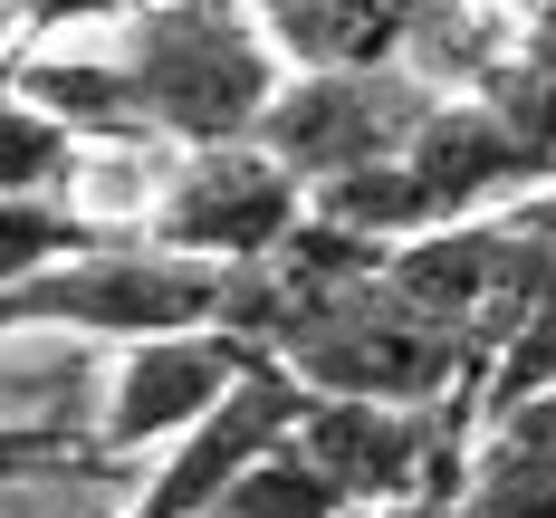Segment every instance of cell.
Listing matches in <instances>:
<instances>
[{"instance_id": "6da1fadb", "label": "cell", "mask_w": 556, "mask_h": 518, "mask_svg": "<svg viewBox=\"0 0 556 518\" xmlns=\"http://www.w3.org/2000/svg\"><path fill=\"white\" fill-rule=\"evenodd\" d=\"M115 77L135 87L144 135L173 154L260 144L278 87H288L250 0H135L115 20Z\"/></svg>"}, {"instance_id": "7a4b0ae2", "label": "cell", "mask_w": 556, "mask_h": 518, "mask_svg": "<svg viewBox=\"0 0 556 518\" xmlns=\"http://www.w3.org/2000/svg\"><path fill=\"white\" fill-rule=\"evenodd\" d=\"M288 375L327 403H384V413H442V403H470L480 413V375H490V345L470 327H442L422 317L413 298H393L384 279L345 288L327 317L298 337Z\"/></svg>"}, {"instance_id": "3957f363", "label": "cell", "mask_w": 556, "mask_h": 518, "mask_svg": "<svg viewBox=\"0 0 556 518\" xmlns=\"http://www.w3.org/2000/svg\"><path fill=\"white\" fill-rule=\"evenodd\" d=\"M212 317H222V269L154 250L144 230L106 260H67L49 279L10 288V337L67 327V337H106V345H154V337H202Z\"/></svg>"}, {"instance_id": "277c9868", "label": "cell", "mask_w": 556, "mask_h": 518, "mask_svg": "<svg viewBox=\"0 0 556 518\" xmlns=\"http://www.w3.org/2000/svg\"><path fill=\"white\" fill-rule=\"evenodd\" d=\"M442 106L413 67H355V77H288L278 87L269 125H260V154L288 164L307 192H327L345 173L403 164V144L422 135V115Z\"/></svg>"}, {"instance_id": "5b68a950", "label": "cell", "mask_w": 556, "mask_h": 518, "mask_svg": "<svg viewBox=\"0 0 556 518\" xmlns=\"http://www.w3.org/2000/svg\"><path fill=\"white\" fill-rule=\"evenodd\" d=\"M298 222H307V182L269 164L260 144H222V154H182L164 173L144 240L182 250V260H212V269H240V260H269Z\"/></svg>"}, {"instance_id": "8992f818", "label": "cell", "mask_w": 556, "mask_h": 518, "mask_svg": "<svg viewBox=\"0 0 556 518\" xmlns=\"http://www.w3.org/2000/svg\"><path fill=\"white\" fill-rule=\"evenodd\" d=\"M460 413L470 403H442V413H384V403H307L298 422V452L327 470V490L345 500L355 518H384L422 490H460L470 460L451 452L460 442Z\"/></svg>"}, {"instance_id": "52a82bcc", "label": "cell", "mask_w": 556, "mask_h": 518, "mask_svg": "<svg viewBox=\"0 0 556 518\" xmlns=\"http://www.w3.org/2000/svg\"><path fill=\"white\" fill-rule=\"evenodd\" d=\"M260 365H278V355H250L240 337H222V327H202V337H154V345H125L115 355V394H106V422H97V452L106 460H135L154 452L164 460L192 422H212Z\"/></svg>"}, {"instance_id": "ba28073f", "label": "cell", "mask_w": 556, "mask_h": 518, "mask_svg": "<svg viewBox=\"0 0 556 518\" xmlns=\"http://www.w3.org/2000/svg\"><path fill=\"white\" fill-rule=\"evenodd\" d=\"M403 173L422 182V202L442 212V230L460 222H490V202H518V192H547L538 164L508 144V125L480 97H442L422 115V135L403 144Z\"/></svg>"}, {"instance_id": "9c48e42d", "label": "cell", "mask_w": 556, "mask_h": 518, "mask_svg": "<svg viewBox=\"0 0 556 518\" xmlns=\"http://www.w3.org/2000/svg\"><path fill=\"white\" fill-rule=\"evenodd\" d=\"M508 250H518V230L490 212V222L403 240L393 269H384V288H393V298H413L422 317H442V327H470V337H480L490 307H500V288H508Z\"/></svg>"}, {"instance_id": "30bf717a", "label": "cell", "mask_w": 556, "mask_h": 518, "mask_svg": "<svg viewBox=\"0 0 556 518\" xmlns=\"http://www.w3.org/2000/svg\"><path fill=\"white\" fill-rule=\"evenodd\" d=\"M125 240H135V230L87 222V212H67V202H0V298L29 288V279H49V269H67V260H106Z\"/></svg>"}, {"instance_id": "8fae6325", "label": "cell", "mask_w": 556, "mask_h": 518, "mask_svg": "<svg viewBox=\"0 0 556 518\" xmlns=\"http://www.w3.org/2000/svg\"><path fill=\"white\" fill-rule=\"evenodd\" d=\"M77 154H87V144H77L49 106H29V97L0 87V202H67Z\"/></svg>"}, {"instance_id": "7c38bea8", "label": "cell", "mask_w": 556, "mask_h": 518, "mask_svg": "<svg viewBox=\"0 0 556 518\" xmlns=\"http://www.w3.org/2000/svg\"><path fill=\"white\" fill-rule=\"evenodd\" d=\"M212 518H355V509L327 490V470H317V460L288 442V452L250 460V470L222 490V509H212Z\"/></svg>"}, {"instance_id": "4fadbf2b", "label": "cell", "mask_w": 556, "mask_h": 518, "mask_svg": "<svg viewBox=\"0 0 556 518\" xmlns=\"http://www.w3.org/2000/svg\"><path fill=\"white\" fill-rule=\"evenodd\" d=\"M451 518H556V460H518L500 442H480L451 490Z\"/></svg>"}, {"instance_id": "5bb4252c", "label": "cell", "mask_w": 556, "mask_h": 518, "mask_svg": "<svg viewBox=\"0 0 556 518\" xmlns=\"http://www.w3.org/2000/svg\"><path fill=\"white\" fill-rule=\"evenodd\" d=\"M87 470H125V460H106L97 432H77V422H0V500L39 490V480H87Z\"/></svg>"}, {"instance_id": "9a60e30c", "label": "cell", "mask_w": 556, "mask_h": 518, "mask_svg": "<svg viewBox=\"0 0 556 518\" xmlns=\"http://www.w3.org/2000/svg\"><path fill=\"white\" fill-rule=\"evenodd\" d=\"M470 97L500 115V125H508V144H518V154L538 164V182L556 192V77H538V67L500 58V67H490V77H480Z\"/></svg>"}, {"instance_id": "2e32d148", "label": "cell", "mask_w": 556, "mask_h": 518, "mask_svg": "<svg viewBox=\"0 0 556 518\" xmlns=\"http://www.w3.org/2000/svg\"><path fill=\"white\" fill-rule=\"evenodd\" d=\"M490 442L518 460H556V384H538L528 403H508V413H490Z\"/></svg>"}, {"instance_id": "e0dca14e", "label": "cell", "mask_w": 556, "mask_h": 518, "mask_svg": "<svg viewBox=\"0 0 556 518\" xmlns=\"http://www.w3.org/2000/svg\"><path fill=\"white\" fill-rule=\"evenodd\" d=\"M508 58H518V67H538V77H556V0L538 10V20H518V29H508Z\"/></svg>"}, {"instance_id": "ac0fdd59", "label": "cell", "mask_w": 556, "mask_h": 518, "mask_svg": "<svg viewBox=\"0 0 556 518\" xmlns=\"http://www.w3.org/2000/svg\"><path fill=\"white\" fill-rule=\"evenodd\" d=\"M460 10H480V20H538L547 0H460Z\"/></svg>"}, {"instance_id": "d6986e66", "label": "cell", "mask_w": 556, "mask_h": 518, "mask_svg": "<svg viewBox=\"0 0 556 518\" xmlns=\"http://www.w3.org/2000/svg\"><path fill=\"white\" fill-rule=\"evenodd\" d=\"M384 518H451V490H422V500H403V509H384Z\"/></svg>"}, {"instance_id": "ffe728a7", "label": "cell", "mask_w": 556, "mask_h": 518, "mask_svg": "<svg viewBox=\"0 0 556 518\" xmlns=\"http://www.w3.org/2000/svg\"><path fill=\"white\" fill-rule=\"evenodd\" d=\"M10 39H20V0H0V49H10Z\"/></svg>"}, {"instance_id": "44dd1931", "label": "cell", "mask_w": 556, "mask_h": 518, "mask_svg": "<svg viewBox=\"0 0 556 518\" xmlns=\"http://www.w3.org/2000/svg\"><path fill=\"white\" fill-rule=\"evenodd\" d=\"M0 337H10V298H0Z\"/></svg>"}]
</instances>
